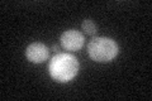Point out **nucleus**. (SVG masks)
<instances>
[{
	"label": "nucleus",
	"instance_id": "423d86ee",
	"mask_svg": "<svg viewBox=\"0 0 152 101\" xmlns=\"http://www.w3.org/2000/svg\"><path fill=\"white\" fill-rule=\"evenodd\" d=\"M52 51L57 52V51H58V46H52Z\"/></svg>",
	"mask_w": 152,
	"mask_h": 101
},
{
	"label": "nucleus",
	"instance_id": "7ed1b4c3",
	"mask_svg": "<svg viewBox=\"0 0 152 101\" xmlns=\"http://www.w3.org/2000/svg\"><path fill=\"white\" fill-rule=\"evenodd\" d=\"M60 41H61V46L66 51H77L84 46L85 38L79 31L70 29L62 33Z\"/></svg>",
	"mask_w": 152,
	"mask_h": 101
},
{
	"label": "nucleus",
	"instance_id": "f03ea898",
	"mask_svg": "<svg viewBox=\"0 0 152 101\" xmlns=\"http://www.w3.org/2000/svg\"><path fill=\"white\" fill-rule=\"evenodd\" d=\"M119 48L110 38L96 37L88 44V53L90 58L96 62H109L118 54Z\"/></svg>",
	"mask_w": 152,
	"mask_h": 101
},
{
	"label": "nucleus",
	"instance_id": "f257e3e1",
	"mask_svg": "<svg viewBox=\"0 0 152 101\" xmlns=\"http://www.w3.org/2000/svg\"><path fill=\"white\" fill-rule=\"evenodd\" d=\"M50 75L58 82H67L79 72V61L70 53L55 54L50 61Z\"/></svg>",
	"mask_w": 152,
	"mask_h": 101
},
{
	"label": "nucleus",
	"instance_id": "39448f33",
	"mask_svg": "<svg viewBox=\"0 0 152 101\" xmlns=\"http://www.w3.org/2000/svg\"><path fill=\"white\" fill-rule=\"evenodd\" d=\"M81 28H83V31L86 33V34L89 36H94V34H96V25L93 23V20H90V19H85V20L81 24Z\"/></svg>",
	"mask_w": 152,
	"mask_h": 101
},
{
	"label": "nucleus",
	"instance_id": "20e7f679",
	"mask_svg": "<svg viewBox=\"0 0 152 101\" xmlns=\"http://www.w3.org/2000/svg\"><path fill=\"white\" fill-rule=\"evenodd\" d=\"M50 49L43 43H32L26 49V56L32 63H42L48 58Z\"/></svg>",
	"mask_w": 152,
	"mask_h": 101
}]
</instances>
